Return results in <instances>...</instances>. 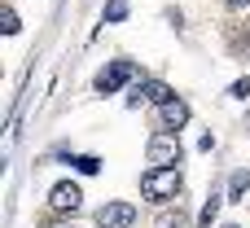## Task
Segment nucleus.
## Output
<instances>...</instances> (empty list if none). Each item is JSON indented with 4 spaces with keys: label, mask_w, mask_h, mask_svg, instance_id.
<instances>
[{
    "label": "nucleus",
    "mask_w": 250,
    "mask_h": 228,
    "mask_svg": "<svg viewBox=\"0 0 250 228\" xmlns=\"http://www.w3.org/2000/svg\"><path fill=\"white\" fill-rule=\"evenodd\" d=\"M180 171L176 167H149L145 176H141V193L149 198V202H171L176 193H180Z\"/></svg>",
    "instance_id": "1"
},
{
    "label": "nucleus",
    "mask_w": 250,
    "mask_h": 228,
    "mask_svg": "<svg viewBox=\"0 0 250 228\" xmlns=\"http://www.w3.org/2000/svg\"><path fill=\"white\" fill-rule=\"evenodd\" d=\"M145 158L154 163V167H171V163H180V141H176V132H158V136H149V145H145Z\"/></svg>",
    "instance_id": "2"
},
{
    "label": "nucleus",
    "mask_w": 250,
    "mask_h": 228,
    "mask_svg": "<svg viewBox=\"0 0 250 228\" xmlns=\"http://www.w3.org/2000/svg\"><path fill=\"white\" fill-rule=\"evenodd\" d=\"M127 79H141V66H132V62H110V66L97 75V92L105 97V92H114V88L127 83Z\"/></svg>",
    "instance_id": "3"
},
{
    "label": "nucleus",
    "mask_w": 250,
    "mask_h": 228,
    "mask_svg": "<svg viewBox=\"0 0 250 228\" xmlns=\"http://www.w3.org/2000/svg\"><path fill=\"white\" fill-rule=\"evenodd\" d=\"M97 224L101 228H132L136 224V207L132 202H105L97 211Z\"/></svg>",
    "instance_id": "4"
},
{
    "label": "nucleus",
    "mask_w": 250,
    "mask_h": 228,
    "mask_svg": "<svg viewBox=\"0 0 250 228\" xmlns=\"http://www.w3.org/2000/svg\"><path fill=\"white\" fill-rule=\"evenodd\" d=\"M189 123V105L180 101V97H171V101H163L158 105V127H167V132H180Z\"/></svg>",
    "instance_id": "5"
},
{
    "label": "nucleus",
    "mask_w": 250,
    "mask_h": 228,
    "mask_svg": "<svg viewBox=\"0 0 250 228\" xmlns=\"http://www.w3.org/2000/svg\"><path fill=\"white\" fill-rule=\"evenodd\" d=\"M79 202H83L79 185H57V189L48 193V207H53V211H79Z\"/></svg>",
    "instance_id": "6"
},
{
    "label": "nucleus",
    "mask_w": 250,
    "mask_h": 228,
    "mask_svg": "<svg viewBox=\"0 0 250 228\" xmlns=\"http://www.w3.org/2000/svg\"><path fill=\"white\" fill-rule=\"evenodd\" d=\"M141 97H145V101H154V105H163V101H171V88H167V83H158V79H145V83H141Z\"/></svg>",
    "instance_id": "7"
},
{
    "label": "nucleus",
    "mask_w": 250,
    "mask_h": 228,
    "mask_svg": "<svg viewBox=\"0 0 250 228\" xmlns=\"http://www.w3.org/2000/svg\"><path fill=\"white\" fill-rule=\"evenodd\" d=\"M246 189H250V171H233V180H229V198H233V202H246Z\"/></svg>",
    "instance_id": "8"
},
{
    "label": "nucleus",
    "mask_w": 250,
    "mask_h": 228,
    "mask_svg": "<svg viewBox=\"0 0 250 228\" xmlns=\"http://www.w3.org/2000/svg\"><path fill=\"white\" fill-rule=\"evenodd\" d=\"M75 163V171H83V176H97L101 171V158H92V154H79V158H70Z\"/></svg>",
    "instance_id": "9"
},
{
    "label": "nucleus",
    "mask_w": 250,
    "mask_h": 228,
    "mask_svg": "<svg viewBox=\"0 0 250 228\" xmlns=\"http://www.w3.org/2000/svg\"><path fill=\"white\" fill-rule=\"evenodd\" d=\"M123 13H127V0H110L105 4V22H123Z\"/></svg>",
    "instance_id": "10"
},
{
    "label": "nucleus",
    "mask_w": 250,
    "mask_h": 228,
    "mask_svg": "<svg viewBox=\"0 0 250 228\" xmlns=\"http://www.w3.org/2000/svg\"><path fill=\"white\" fill-rule=\"evenodd\" d=\"M0 26H4V35H18V31H22V18H18L13 9H4V22H0Z\"/></svg>",
    "instance_id": "11"
},
{
    "label": "nucleus",
    "mask_w": 250,
    "mask_h": 228,
    "mask_svg": "<svg viewBox=\"0 0 250 228\" xmlns=\"http://www.w3.org/2000/svg\"><path fill=\"white\" fill-rule=\"evenodd\" d=\"M215 215H220V198H207V207H202V224H215Z\"/></svg>",
    "instance_id": "12"
},
{
    "label": "nucleus",
    "mask_w": 250,
    "mask_h": 228,
    "mask_svg": "<svg viewBox=\"0 0 250 228\" xmlns=\"http://www.w3.org/2000/svg\"><path fill=\"white\" fill-rule=\"evenodd\" d=\"M158 228H189V220L176 211V215H163V220H158Z\"/></svg>",
    "instance_id": "13"
},
{
    "label": "nucleus",
    "mask_w": 250,
    "mask_h": 228,
    "mask_svg": "<svg viewBox=\"0 0 250 228\" xmlns=\"http://www.w3.org/2000/svg\"><path fill=\"white\" fill-rule=\"evenodd\" d=\"M233 97H242V101L250 97V75H246V79H237V83H233Z\"/></svg>",
    "instance_id": "14"
},
{
    "label": "nucleus",
    "mask_w": 250,
    "mask_h": 228,
    "mask_svg": "<svg viewBox=\"0 0 250 228\" xmlns=\"http://www.w3.org/2000/svg\"><path fill=\"white\" fill-rule=\"evenodd\" d=\"M229 9H250V0H229Z\"/></svg>",
    "instance_id": "15"
},
{
    "label": "nucleus",
    "mask_w": 250,
    "mask_h": 228,
    "mask_svg": "<svg viewBox=\"0 0 250 228\" xmlns=\"http://www.w3.org/2000/svg\"><path fill=\"white\" fill-rule=\"evenodd\" d=\"M224 228H242V224H224Z\"/></svg>",
    "instance_id": "16"
},
{
    "label": "nucleus",
    "mask_w": 250,
    "mask_h": 228,
    "mask_svg": "<svg viewBox=\"0 0 250 228\" xmlns=\"http://www.w3.org/2000/svg\"><path fill=\"white\" fill-rule=\"evenodd\" d=\"M246 127H250V114H246Z\"/></svg>",
    "instance_id": "17"
}]
</instances>
